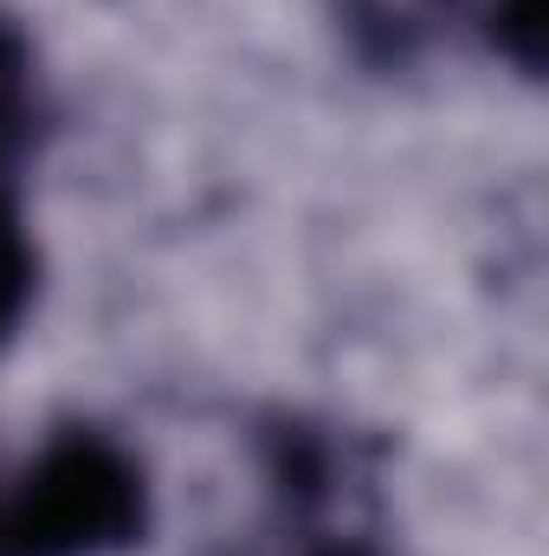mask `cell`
I'll list each match as a JSON object with an SVG mask.
<instances>
[{
    "mask_svg": "<svg viewBox=\"0 0 549 556\" xmlns=\"http://www.w3.org/2000/svg\"><path fill=\"white\" fill-rule=\"evenodd\" d=\"M20 104H26V59H20V46L0 33V142L13 137Z\"/></svg>",
    "mask_w": 549,
    "mask_h": 556,
    "instance_id": "3",
    "label": "cell"
},
{
    "mask_svg": "<svg viewBox=\"0 0 549 556\" xmlns=\"http://www.w3.org/2000/svg\"><path fill=\"white\" fill-rule=\"evenodd\" d=\"M26 285H33V260H26V240H20V227H13V207L0 201V330L20 317Z\"/></svg>",
    "mask_w": 549,
    "mask_h": 556,
    "instance_id": "2",
    "label": "cell"
},
{
    "mask_svg": "<svg viewBox=\"0 0 549 556\" xmlns=\"http://www.w3.org/2000/svg\"><path fill=\"white\" fill-rule=\"evenodd\" d=\"M142 525L137 472L104 440H65L46 453V466L13 492L0 511V551L7 556H91L130 544Z\"/></svg>",
    "mask_w": 549,
    "mask_h": 556,
    "instance_id": "1",
    "label": "cell"
}]
</instances>
